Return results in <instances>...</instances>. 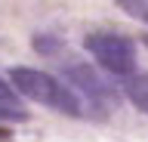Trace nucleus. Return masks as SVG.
I'll list each match as a JSON object with an SVG mask.
<instances>
[{"label": "nucleus", "mask_w": 148, "mask_h": 142, "mask_svg": "<svg viewBox=\"0 0 148 142\" xmlns=\"http://www.w3.org/2000/svg\"><path fill=\"white\" fill-rule=\"evenodd\" d=\"M9 80L16 86V93H22L25 99H34V102L53 108V111L71 114V117H80V114H90L86 105L77 93H74L68 84H62L59 77L46 74V71H37V68L28 65H16L9 71Z\"/></svg>", "instance_id": "1"}, {"label": "nucleus", "mask_w": 148, "mask_h": 142, "mask_svg": "<svg viewBox=\"0 0 148 142\" xmlns=\"http://www.w3.org/2000/svg\"><path fill=\"white\" fill-rule=\"evenodd\" d=\"M83 47L90 49V56L96 59L114 80H120V84L130 80L133 74H139L133 40L123 37V34H117V31H108V28L90 31V34L83 37Z\"/></svg>", "instance_id": "2"}, {"label": "nucleus", "mask_w": 148, "mask_h": 142, "mask_svg": "<svg viewBox=\"0 0 148 142\" xmlns=\"http://www.w3.org/2000/svg\"><path fill=\"white\" fill-rule=\"evenodd\" d=\"M0 105H6V108H16V111H25L16 99V90L6 84V80H0Z\"/></svg>", "instance_id": "6"}, {"label": "nucleus", "mask_w": 148, "mask_h": 142, "mask_svg": "<svg viewBox=\"0 0 148 142\" xmlns=\"http://www.w3.org/2000/svg\"><path fill=\"white\" fill-rule=\"evenodd\" d=\"M123 93H127V99L136 105L139 111L148 114V71H139L130 80H123Z\"/></svg>", "instance_id": "4"}, {"label": "nucleus", "mask_w": 148, "mask_h": 142, "mask_svg": "<svg viewBox=\"0 0 148 142\" xmlns=\"http://www.w3.org/2000/svg\"><path fill=\"white\" fill-rule=\"evenodd\" d=\"M65 80L83 99L86 111L96 114V117H105L108 105L114 102V90L96 68H90L86 62H65Z\"/></svg>", "instance_id": "3"}, {"label": "nucleus", "mask_w": 148, "mask_h": 142, "mask_svg": "<svg viewBox=\"0 0 148 142\" xmlns=\"http://www.w3.org/2000/svg\"><path fill=\"white\" fill-rule=\"evenodd\" d=\"M142 43H145V47H148V34H145V37H142Z\"/></svg>", "instance_id": "8"}, {"label": "nucleus", "mask_w": 148, "mask_h": 142, "mask_svg": "<svg viewBox=\"0 0 148 142\" xmlns=\"http://www.w3.org/2000/svg\"><path fill=\"white\" fill-rule=\"evenodd\" d=\"M28 114L25 111H16V108H6V105H0V121H25Z\"/></svg>", "instance_id": "7"}, {"label": "nucleus", "mask_w": 148, "mask_h": 142, "mask_svg": "<svg viewBox=\"0 0 148 142\" xmlns=\"http://www.w3.org/2000/svg\"><path fill=\"white\" fill-rule=\"evenodd\" d=\"M120 10H123V12H130L133 19L148 22V0H123V3H120Z\"/></svg>", "instance_id": "5"}]
</instances>
